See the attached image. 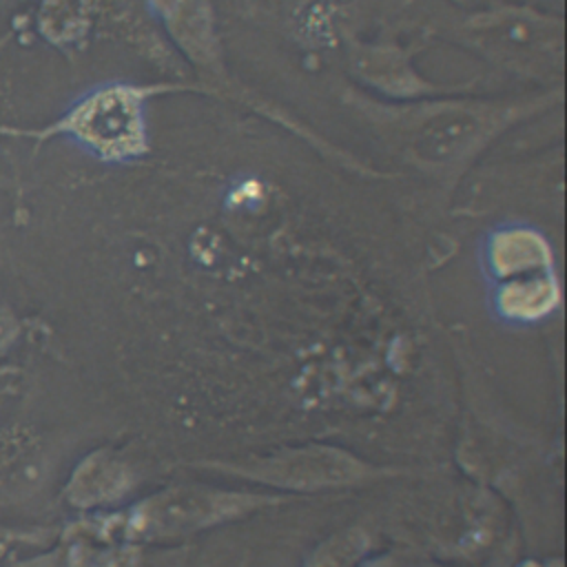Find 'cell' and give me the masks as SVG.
<instances>
[{
  "label": "cell",
  "mask_w": 567,
  "mask_h": 567,
  "mask_svg": "<svg viewBox=\"0 0 567 567\" xmlns=\"http://www.w3.org/2000/svg\"><path fill=\"white\" fill-rule=\"evenodd\" d=\"M49 133L71 137L102 159L131 157L144 142L140 95L128 86L95 89L78 100Z\"/></svg>",
  "instance_id": "1"
},
{
  "label": "cell",
  "mask_w": 567,
  "mask_h": 567,
  "mask_svg": "<svg viewBox=\"0 0 567 567\" xmlns=\"http://www.w3.org/2000/svg\"><path fill=\"white\" fill-rule=\"evenodd\" d=\"M237 503L235 496L219 494H175L153 498L137 516V529L142 532H175L190 525H202L226 516Z\"/></svg>",
  "instance_id": "2"
},
{
  "label": "cell",
  "mask_w": 567,
  "mask_h": 567,
  "mask_svg": "<svg viewBox=\"0 0 567 567\" xmlns=\"http://www.w3.org/2000/svg\"><path fill=\"white\" fill-rule=\"evenodd\" d=\"M40 447L31 430L22 425L0 427V505L24 498L40 474Z\"/></svg>",
  "instance_id": "3"
},
{
  "label": "cell",
  "mask_w": 567,
  "mask_h": 567,
  "mask_svg": "<svg viewBox=\"0 0 567 567\" xmlns=\"http://www.w3.org/2000/svg\"><path fill=\"white\" fill-rule=\"evenodd\" d=\"M352 461L334 452H308L299 454L295 461H272L268 467V476L292 485L346 481L348 476H352Z\"/></svg>",
  "instance_id": "4"
},
{
  "label": "cell",
  "mask_w": 567,
  "mask_h": 567,
  "mask_svg": "<svg viewBox=\"0 0 567 567\" xmlns=\"http://www.w3.org/2000/svg\"><path fill=\"white\" fill-rule=\"evenodd\" d=\"M124 472L115 465V461L106 458L104 454H93L86 458L73 474L69 483V501L73 505H95L109 498H115V494L124 485Z\"/></svg>",
  "instance_id": "5"
},
{
  "label": "cell",
  "mask_w": 567,
  "mask_h": 567,
  "mask_svg": "<svg viewBox=\"0 0 567 567\" xmlns=\"http://www.w3.org/2000/svg\"><path fill=\"white\" fill-rule=\"evenodd\" d=\"M547 261L549 250L545 241L532 230H505L496 235L492 244V264L501 275L540 268Z\"/></svg>",
  "instance_id": "6"
},
{
  "label": "cell",
  "mask_w": 567,
  "mask_h": 567,
  "mask_svg": "<svg viewBox=\"0 0 567 567\" xmlns=\"http://www.w3.org/2000/svg\"><path fill=\"white\" fill-rule=\"evenodd\" d=\"M498 303L503 312L509 317L536 319L549 312L551 306L556 303V286L549 279L512 281L501 290Z\"/></svg>",
  "instance_id": "7"
},
{
  "label": "cell",
  "mask_w": 567,
  "mask_h": 567,
  "mask_svg": "<svg viewBox=\"0 0 567 567\" xmlns=\"http://www.w3.org/2000/svg\"><path fill=\"white\" fill-rule=\"evenodd\" d=\"M18 334H20L18 317L13 308L4 299H0V354H4L18 341Z\"/></svg>",
  "instance_id": "8"
}]
</instances>
